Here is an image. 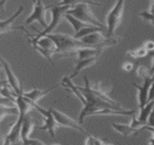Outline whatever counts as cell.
Returning a JSON list of instances; mask_svg holds the SVG:
<instances>
[{
	"instance_id": "cell-7",
	"label": "cell",
	"mask_w": 154,
	"mask_h": 145,
	"mask_svg": "<svg viewBox=\"0 0 154 145\" xmlns=\"http://www.w3.org/2000/svg\"><path fill=\"white\" fill-rule=\"evenodd\" d=\"M51 6H44L42 0H33V11L25 20L26 25H31L34 22L39 23L45 28L48 26L46 20V11Z\"/></svg>"
},
{
	"instance_id": "cell-34",
	"label": "cell",
	"mask_w": 154,
	"mask_h": 145,
	"mask_svg": "<svg viewBox=\"0 0 154 145\" xmlns=\"http://www.w3.org/2000/svg\"><path fill=\"white\" fill-rule=\"evenodd\" d=\"M154 100V83H152L149 91V95H148V102Z\"/></svg>"
},
{
	"instance_id": "cell-33",
	"label": "cell",
	"mask_w": 154,
	"mask_h": 145,
	"mask_svg": "<svg viewBox=\"0 0 154 145\" xmlns=\"http://www.w3.org/2000/svg\"><path fill=\"white\" fill-rule=\"evenodd\" d=\"M122 70H124L125 72H131L132 69H133V64L130 62H125L122 63Z\"/></svg>"
},
{
	"instance_id": "cell-8",
	"label": "cell",
	"mask_w": 154,
	"mask_h": 145,
	"mask_svg": "<svg viewBox=\"0 0 154 145\" xmlns=\"http://www.w3.org/2000/svg\"><path fill=\"white\" fill-rule=\"evenodd\" d=\"M0 62H1V63H2V67H3V70L5 72V75L7 76V81H8L9 86L14 90V92L17 95L22 94L24 92L23 87H22L18 78L15 75V72H14L13 69L11 68L9 63L1 55H0Z\"/></svg>"
},
{
	"instance_id": "cell-31",
	"label": "cell",
	"mask_w": 154,
	"mask_h": 145,
	"mask_svg": "<svg viewBox=\"0 0 154 145\" xmlns=\"http://www.w3.org/2000/svg\"><path fill=\"white\" fill-rule=\"evenodd\" d=\"M146 123H147V126L154 128V107L152 108L150 113L149 114V116H148V118H147Z\"/></svg>"
},
{
	"instance_id": "cell-17",
	"label": "cell",
	"mask_w": 154,
	"mask_h": 145,
	"mask_svg": "<svg viewBox=\"0 0 154 145\" xmlns=\"http://www.w3.org/2000/svg\"><path fill=\"white\" fill-rule=\"evenodd\" d=\"M55 87H57V86L55 85V86H53V87H51L49 89H46V90H40V89L34 88L33 90H31L29 92H23L22 94L26 98H27L28 100H30L32 103H38V101H40L44 96L47 95Z\"/></svg>"
},
{
	"instance_id": "cell-6",
	"label": "cell",
	"mask_w": 154,
	"mask_h": 145,
	"mask_svg": "<svg viewBox=\"0 0 154 145\" xmlns=\"http://www.w3.org/2000/svg\"><path fill=\"white\" fill-rule=\"evenodd\" d=\"M72 8L69 6H51L50 7V11H51V15H52V18L50 23L48 24V26L44 29V31L42 32H37V35H35V37H40L48 34L53 33L54 30H55L57 28V26L61 24L62 20L64 17V15L66 14V12Z\"/></svg>"
},
{
	"instance_id": "cell-29",
	"label": "cell",
	"mask_w": 154,
	"mask_h": 145,
	"mask_svg": "<svg viewBox=\"0 0 154 145\" xmlns=\"http://www.w3.org/2000/svg\"><path fill=\"white\" fill-rule=\"evenodd\" d=\"M140 17L141 18H143L144 20H147L148 22H149L150 24H152L154 26V15L150 14L148 11H143L141 13H140Z\"/></svg>"
},
{
	"instance_id": "cell-13",
	"label": "cell",
	"mask_w": 154,
	"mask_h": 145,
	"mask_svg": "<svg viewBox=\"0 0 154 145\" xmlns=\"http://www.w3.org/2000/svg\"><path fill=\"white\" fill-rule=\"evenodd\" d=\"M23 11H24V6H20L9 18L3 20V21H0V35L6 34V33L15 30L13 24L18 18V17L21 15V13Z\"/></svg>"
},
{
	"instance_id": "cell-12",
	"label": "cell",
	"mask_w": 154,
	"mask_h": 145,
	"mask_svg": "<svg viewBox=\"0 0 154 145\" xmlns=\"http://www.w3.org/2000/svg\"><path fill=\"white\" fill-rule=\"evenodd\" d=\"M42 115L44 116V125L39 127V130L48 131L50 133V135L54 138L55 136V130L58 127V124H57L50 108L45 109V112L42 113Z\"/></svg>"
},
{
	"instance_id": "cell-4",
	"label": "cell",
	"mask_w": 154,
	"mask_h": 145,
	"mask_svg": "<svg viewBox=\"0 0 154 145\" xmlns=\"http://www.w3.org/2000/svg\"><path fill=\"white\" fill-rule=\"evenodd\" d=\"M66 14L72 16L73 17L81 20L84 23L106 28L105 26L103 25V23L100 22V20L93 13V11L90 8V5L87 3H81V4H78V5L72 7L66 12Z\"/></svg>"
},
{
	"instance_id": "cell-16",
	"label": "cell",
	"mask_w": 154,
	"mask_h": 145,
	"mask_svg": "<svg viewBox=\"0 0 154 145\" xmlns=\"http://www.w3.org/2000/svg\"><path fill=\"white\" fill-rule=\"evenodd\" d=\"M90 87H91L92 92L95 95H97L98 97H100L101 99H103V100H104V101H106V102H108V103H112L113 105H121L118 102L112 100L110 97V95L108 94L107 91L102 86L101 82H99V83H94L92 85L90 84Z\"/></svg>"
},
{
	"instance_id": "cell-10",
	"label": "cell",
	"mask_w": 154,
	"mask_h": 145,
	"mask_svg": "<svg viewBox=\"0 0 154 145\" xmlns=\"http://www.w3.org/2000/svg\"><path fill=\"white\" fill-rule=\"evenodd\" d=\"M143 83L142 85H139L135 83H132L131 85L139 91L138 94V103H139V109L143 107L146 103L148 102V95H149V88L152 85V83H154V74H152L150 76L142 79Z\"/></svg>"
},
{
	"instance_id": "cell-28",
	"label": "cell",
	"mask_w": 154,
	"mask_h": 145,
	"mask_svg": "<svg viewBox=\"0 0 154 145\" xmlns=\"http://www.w3.org/2000/svg\"><path fill=\"white\" fill-rule=\"evenodd\" d=\"M137 76L141 78V79H144V78H147L149 76H150V72H149V69L148 67H146L145 65H140L138 68H137Z\"/></svg>"
},
{
	"instance_id": "cell-24",
	"label": "cell",
	"mask_w": 154,
	"mask_h": 145,
	"mask_svg": "<svg viewBox=\"0 0 154 145\" xmlns=\"http://www.w3.org/2000/svg\"><path fill=\"white\" fill-rule=\"evenodd\" d=\"M81 3H87V4L93 5V6H101L100 3L94 2L93 0H61L57 6H69V7L72 8L76 5L81 4Z\"/></svg>"
},
{
	"instance_id": "cell-15",
	"label": "cell",
	"mask_w": 154,
	"mask_h": 145,
	"mask_svg": "<svg viewBox=\"0 0 154 145\" xmlns=\"http://www.w3.org/2000/svg\"><path fill=\"white\" fill-rule=\"evenodd\" d=\"M99 59L98 56H94V57H90V58H85V59H81V60H78V62H77L74 69H73V72H72V74L69 76L71 79H73L75 78L77 76H78L80 72L88 68V67H91L92 65H94L97 60Z\"/></svg>"
},
{
	"instance_id": "cell-22",
	"label": "cell",
	"mask_w": 154,
	"mask_h": 145,
	"mask_svg": "<svg viewBox=\"0 0 154 145\" xmlns=\"http://www.w3.org/2000/svg\"><path fill=\"white\" fill-rule=\"evenodd\" d=\"M153 107H154V100L149 101V102H147L146 104H145L143 107L140 108V113H139V115H138L137 118H138L140 122L146 123L147 118H148L149 114L150 113V112H151V110H152ZM146 124H147V123H146Z\"/></svg>"
},
{
	"instance_id": "cell-5",
	"label": "cell",
	"mask_w": 154,
	"mask_h": 145,
	"mask_svg": "<svg viewBox=\"0 0 154 145\" xmlns=\"http://www.w3.org/2000/svg\"><path fill=\"white\" fill-rule=\"evenodd\" d=\"M125 0H117L113 8L106 16V37H113L116 29L121 25L124 11Z\"/></svg>"
},
{
	"instance_id": "cell-32",
	"label": "cell",
	"mask_w": 154,
	"mask_h": 145,
	"mask_svg": "<svg viewBox=\"0 0 154 145\" xmlns=\"http://www.w3.org/2000/svg\"><path fill=\"white\" fill-rule=\"evenodd\" d=\"M142 46L148 51V53L153 52V51H154V41H152V40H148V41H146V42L143 44Z\"/></svg>"
},
{
	"instance_id": "cell-27",
	"label": "cell",
	"mask_w": 154,
	"mask_h": 145,
	"mask_svg": "<svg viewBox=\"0 0 154 145\" xmlns=\"http://www.w3.org/2000/svg\"><path fill=\"white\" fill-rule=\"evenodd\" d=\"M86 145H103V144H108V142L104 141L103 140L94 136V135H87L86 140L85 141Z\"/></svg>"
},
{
	"instance_id": "cell-2",
	"label": "cell",
	"mask_w": 154,
	"mask_h": 145,
	"mask_svg": "<svg viewBox=\"0 0 154 145\" xmlns=\"http://www.w3.org/2000/svg\"><path fill=\"white\" fill-rule=\"evenodd\" d=\"M47 35L54 44L55 51L54 54H67L72 52H75L77 49L86 46L81 40L76 39L74 36L70 35L57 33V34H48Z\"/></svg>"
},
{
	"instance_id": "cell-37",
	"label": "cell",
	"mask_w": 154,
	"mask_h": 145,
	"mask_svg": "<svg viewBox=\"0 0 154 145\" xmlns=\"http://www.w3.org/2000/svg\"><path fill=\"white\" fill-rule=\"evenodd\" d=\"M1 69H3V67H2V63H1V62H0V70Z\"/></svg>"
},
{
	"instance_id": "cell-30",
	"label": "cell",
	"mask_w": 154,
	"mask_h": 145,
	"mask_svg": "<svg viewBox=\"0 0 154 145\" xmlns=\"http://www.w3.org/2000/svg\"><path fill=\"white\" fill-rule=\"evenodd\" d=\"M23 144H25V145H29V144L30 145H44L45 142L43 140H39V139H32V138H29Z\"/></svg>"
},
{
	"instance_id": "cell-11",
	"label": "cell",
	"mask_w": 154,
	"mask_h": 145,
	"mask_svg": "<svg viewBox=\"0 0 154 145\" xmlns=\"http://www.w3.org/2000/svg\"><path fill=\"white\" fill-rule=\"evenodd\" d=\"M17 122L11 126L8 133L4 137V141L3 144H12V143H17L21 142L20 140V130H21V125L22 122L25 116L22 115H17Z\"/></svg>"
},
{
	"instance_id": "cell-9",
	"label": "cell",
	"mask_w": 154,
	"mask_h": 145,
	"mask_svg": "<svg viewBox=\"0 0 154 145\" xmlns=\"http://www.w3.org/2000/svg\"><path fill=\"white\" fill-rule=\"evenodd\" d=\"M58 126H63V127H67V128H71L72 130L78 131H83L85 132V128L82 126L81 123H79V122H76L75 120H73L72 118H71L70 116L66 115L65 113H63V112L56 110L54 108H50Z\"/></svg>"
},
{
	"instance_id": "cell-25",
	"label": "cell",
	"mask_w": 154,
	"mask_h": 145,
	"mask_svg": "<svg viewBox=\"0 0 154 145\" xmlns=\"http://www.w3.org/2000/svg\"><path fill=\"white\" fill-rule=\"evenodd\" d=\"M14 115H18V110L17 106L10 107V106L0 104V122L7 116H14Z\"/></svg>"
},
{
	"instance_id": "cell-23",
	"label": "cell",
	"mask_w": 154,
	"mask_h": 145,
	"mask_svg": "<svg viewBox=\"0 0 154 145\" xmlns=\"http://www.w3.org/2000/svg\"><path fill=\"white\" fill-rule=\"evenodd\" d=\"M104 29L106 28H103V27H100V26H86L83 29H81L79 32L75 33V35H73L76 39H81L83 37H85V35H90L94 32H96V31H103Z\"/></svg>"
},
{
	"instance_id": "cell-18",
	"label": "cell",
	"mask_w": 154,
	"mask_h": 145,
	"mask_svg": "<svg viewBox=\"0 0 154 145\" xmlns=\"http://www.w3.org/2000/svg\"><path fill=\"white\" fill-rule=\"evenodd\" d=\"M61 85L63 86L65 89H68L69 91H71L75 96L76 98L78 99L79 101H81V103L83 104L85 103V99L82 94V92L79 90L78 86L75 85L72 82V79L69 77V76H64L63 79H62V82H61Z\"/></svg>"
},
{
	"instance_id": "cell-3",
	"label": "cell",
	"mask_w": 154,
	"mask_h": 145,
	"mask_svg": "<svg viewBox=\"0 0 154 145\" xmlns=\"http://www.w3.org/2000/svg\"><path fill=\"white\" fill-rule=\"evenodd\" d=\"M21 28L27 35L28 41L33 45V47L38 53H40L45 58H46L48 61L53 63L52 56H53V54H54V51H55V45H54V42L47 35L35 37V35H32L23 26H21Z\"/></svg>"
},
{
	"instance_id": "cell-35",
	"label": "cell",
	"mask_w": 154,
	"mask_h": 145,
	"mask_svg": "<svg viewBox=\"0 0 154 145\" xmlns=\"http://www.w3.org/2000/svg\"><path fill=\"white\" fill-rule=\"evenodd\" d=\"M145 130L150 131L153 133V137L151 138V140H149V143H150V144H154V128H152V127H149V126H147V125H146Z\"/></svg>"
},
{
	"instance_id": "cell-19",
	"label": "cell",
	"mask_w": 154,
	"mask_h": 145,
	"mask_svg": "<svg viewBox=\"0 0 154 145\" xmlns=\"http://www.w3.org/2000/svg\"><path fill=\"white\" fill-rule=\"evenodd\" d=\"M75 52L77 54V58H78V60H81V59L90 58V57H94V56L100 57V55L103 54V50H101V49H98L95 47L84 46V47L77 49Z\"/></svg>"
},
{
	"instance_id": "cell-26",
	"label": "cell",
	"mask_w": 154,
	"mask_h": 145,
	"mask_svg": "<svg viewBox=\"0 0 154 145\" xmlns=\"http://www.w3.org/2000/svg\"><path fill=\"white\" fill-rule=\"evenodd\" d=\"M148 51L143 47H140L136 50H130L127 52V55L134 58V59H138V58H142V57H145L147 54H148Z\"/></svg>"
},
{
	"instance_id": "cell-38",
	"label": "cell",
	"mask_w": 154,
	"mask_h": 145,
	"mask_svg": "<svg viewBox=\"0 0 154 145\" xmlns=\"http://www.w3.org/2000/svg\"><path fill=\"white\" fill-rule=\"evenodd\" d=\"M1 138L2 137H1V134H0V143H1Z\"/></svg>"
},
{
	"instance_id": "cell-20",
	"label": "cell",
	"mask_w": 154,
	"mask_h": 145,
	"mask_svg": "<svg viewBox=\"0 0 154 145\" xmlns=\"http://www.w3.org/2000/svg\"><path fill=\"white\" fill-rule=\"evenodd\" d=\"M112 127L119 133H121L123 136L129 137L131 135H135L137 133H139L141 130L139 129H135L133 127H131L130 124H125V123H117V122H113L112 123Z\"/></svg>"
},
{
	"instance_id": "cell-1",
	"label": "cell",
	"mask_w": 154,
	"mask_h": 145,
	"mask_svg": "<svg viewBox=\"0 0 154 145\" xmlns=\"http://www.w3.org/2000/svg\"><path fill=\"white\" fill-rule=\"evenodd\" d=\"M85 87H81L78 86L79 90L82 92L85 99V103L84 104V109L82 110V112L79 114V118H78V122L79 123H83L85 119L88 116H93L94 113L99 110L104 109V108H112V109H117V110H126L125 108H123L122 105H113L103 99H101L100 97H98L97 95H95L90 87V82L88 80V78L86 76H85Z\"/></svg>"
},
{
	"instance_id": "cell-21",
	"label": "cell",
	"mask_w": 154,
	"mask_h": 145,
	"mask_svg": "<svg viewBox=\"0 0 154 145\" xmlns=\"http://www.w3.org/2000/svg\"><path fill=\"white\" fill-rule=\"evenodd\" d=\"M63 18H64L65 20H67V22L72 26V30L74 31V33L79 32L81 29H83V28H85V27H86V26H92V25H89V24L84 23V22H82L81 20L77 19V18H75V17H73L72 16L68 15V14H65Z\"/></svg>"
},
{
	"instance_id": "cell-36",
	"label": "cell",
	"mask_w": 154,
	"mask_h": 145,
	"mask_svg": "<svg viewBox=\"0 0 154 145\" xmlns=\"http://www.w3.org/2000/svg\"><path fill=\"white\" fill-rule=\"evenodd\" d=\"M150 55H151V57H152V66H151V69L149 70V72H150V75H152V74H154V51L153 52H150V53H149Z\"/></svg>"
},
{
	"instance_id": "cell-14",
	"label": "cell",
	"mask_w": 154,
	"mask_h": 145,
	"mask_svg": "<svg viewBox=\"0 0 154 145\" xmlns=\"http://www.w3.org/2000/svg\"><path fill=\"white\" fill-rule=\"evenodd\" d=\"M35 127V122L33 119L30 116H27V114L24 117L21 130H20V140L21 143H24L27 139L30 138V134L32 133Z\"/></svg>"
}]
</instances>
